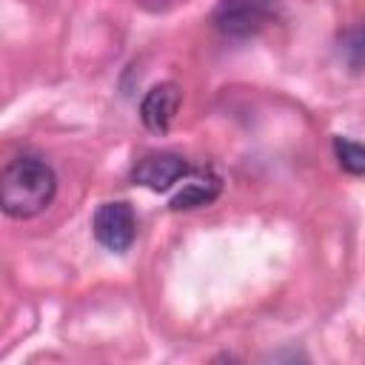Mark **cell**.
Segmentation results:
<instances>
[{"label": "cell", "mask_w": 365, "mask_h": 365, "mask_svg": "<svg viewBox=\"0 0 365 365\" xmlns=\"http://www.w3.org/2000/svg\"><path fill=\"white\" fill-rule=\"evenodd\" d=\"M0 188L3 211L14 220H31L51 205L57 194V174L46 160L34 154H17L6 163Z\"/></svg>", "instance_id": "cell-1"}, {"label": "cell", "mask_w": 365, "mask_h": 365, "mask_svg": "<svg viewBox=\"0 0 365 365\" xmlns=\"http://www.w3.org/2000/svg\"><path fill=\"white\" fill-rule=\"evenodd\" d=\"M277 11L279 0H220L211 20L225 37H251L265 29Z\"/></svg>", "instance_id": "cell-2"}, {"label": "cell", "mask_w": 365, "mask_h": 365, "mask_svg": "<svg viewBox=\"0 0 365 365\" xmlns=\"http://www.w3.org/2000/svg\"><path fill=\"white\" fill-rule=\"evenodd\" d=\"M91 231H94V240L103 248H108L114 254L125 251L134 242V234H137V220H134L131 205L123 202V200L97 205L94 220H91Z\"/></svg>", "instance_id": "cell-3"}, {"label": "cell", "mask_w": 365, "mask_h": 365, "mask_svg": "<svg viewBox=\"0 0 365 365\" xmlns=\"http://www.w3.org/2000/svg\"><path fill=\"white\" fill-rule=\"evenodd\" d=\"M185 174H188V163H185L180 154H168V151L143 157V160L134 165V171H131L134 182H140V185H145V188H151V191H168V188H171L174 182H180Z\"/></svg>", "instance_id": "cell-4"}, {"label": "cell", "mask_w": 365, "mask_h": 365, "mask_svg": "<svg viewBox=\"0 0 365 365\" xmlns=\"http://www.w3.org/2000/svg\"><path fill=\"white\" fill-rule=\"evenodd\" d=\"M180 100H182V94H180L177 83H157L154 88H148V94L140 103L143 125L148 131H154V134H163L171 125V120H174V114L180 108Z\"/></svg>", "instance_id": "cell-5"}, {"label": "cell", "mask_w": 365, "mask_h": 365, "mask_svg": "<svg viewBox=\"0 0 365 365\" xmlns=\"http://www.w3.org/2000/svg\"><path fill=\"white\" fill-rule=\"evenodd\" d=\"M220 194V180L217 177H194L191 182H185L174 197H171V208L174 211H188V208H200L214 202Z\"/></svg>", "instance_id": "cell-6"}, {"label": "cell", "mask_w": 365, "mask_h": 365, "mask_svg": "<svg viewBox=\"0 0 365 365\" xmlns=\"http://www.w3.org/2000/svg\"><path fill=\"white\" fill-rule=\"evenodd\" d=\"M334 154H336V163L348 174H365V143H356L348 137H334Z\"/></svg>", "instance_id": "cell-7"}, {"label": "cell", "mask_w": 365, "mask_h": 365, "mask_svg": "<svg viewBox=\"0 0 365 365\" xmlns=\"http://www.w3.org/2000/svg\"><path fill=\"white\" fill-rule=\"evenodd\" d=\"M342 57L345 63L354 68V71H362L365 68V23L351 29L345 37H342Z\"/></svg>", "instance_id": "cell-8"}]
</instances>
